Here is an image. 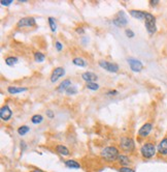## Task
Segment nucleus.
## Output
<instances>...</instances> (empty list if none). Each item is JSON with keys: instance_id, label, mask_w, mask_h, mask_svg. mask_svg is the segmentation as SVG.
<instances>
[{"instance_id": "nucleus-1", "label": "nucleus", "mask_w": 167, "mask_h": 172, "mask_svg": "<svg viewBox=\"0 0 167 172\" xmlns=\"http://www.w3.org/2000/svg\"><path fill=\"white\" fill-rule=\"evenodd\" d=\"M119 150H118L117 147L114 146H107L104 147L101 152V156L103 158L106 162H113L118 160V156H119Z\"/></svg>"}, {"instance_id": "nucleus-2", "label": "nucleus", "mask_w": 167, "mask_h": 172, "mask_svg": "<svg viewBox=\"0 0 167 172\" xmlns=\"http://www.w3.org/2000/svg\"><path fill=\"white\" fill-rule=\"evenodd\" d=\"M144 26L147 28L148 32L150 34H154L156 32V18H155L154 15H152L150 13L145 14V18H144Z\"/></svg>"}, {"instance_id": "nucleus-3", "label": "nucleus", "mask_w": 167, "mask_h": 172, "mask_svg": "<svg viewBox=\"0 0 167 172\" xmlns=\"http://www.w3.org/2000/svg\"><path fill=\"white\" fill-rule=\"evenodd\" d=\"M140 153L144 159H152L156 155V147H155L153 143L147 142L141 146Z\"/></svg>"}, {"instance_id": "nucleus-4", "label": "nucleus", "mask_w": 167, "mask_h": 172, "mask_svg": "<svg viewBox=\"0 0 167 172\" xmlns=\"http://www.w3.org/2000/svg\"><path fill=\"white\" fill-rule=\"evenodd\" d=\"M120 146L124 152H131L134 150V147H135V144H134V141H133L131 138H128V137H123L122 139L120 141Z\"/></svg>"}, {"instance_id": "nucleus-5", "label": "nucleus", "mask_w": 167, "mask_h": 172, "mask_svg": "<svg viewBox=\"0 0 167 172\" xmlns=\"http://www.w3.org/2000/svg\"><path fill=\"white\" fill-rule=\"evenodd\" d=\"M99 66L103 70L110 73H117L119 70V66L117 63L109 62V61H106V60H99Z\"/></svg>"}, {"instance_id": "nucleus-6", "label": "nucleus", "mask_w": 167, "mask_h": 172, "mask_svg": "<svg viewBox=\"0 0 167 172\" xmlns=\"http://www.w3.org/2000/svg\"><path fill=\"white\" fill-rule=\"evenodd\" d=\"M127 61H128V64H129L130 69H131L133 72L139 73L140 70H142V69H143V64L141 63V61L138 60V59H136V58L129 57L128 59H127Z\"/></svg>"}, {"instance_id": "nucleus-7", "label": "nucleus", "mask_w": 167, "mask_h": 172, "mask_svg": "<svg viewBox=\"0 0 167 172\" xmlns=\"http://www.w3.org/2000/svg\"><path fill=\"white\" fill-rule=\"evenodd\" d=\"M36 25V21L33 17H26L22 18L21 20H19L17 23L18 28H22V27H32Z\"/></svg>"}, {"instance_id": "nucleus-8", "label": "nucleus", "mask_w": 167, "mask_h": 172, "mask_svg": "<svg viewBox=\"0 0 167 172\" xmlns=\"http://www.w3.org/2000/svg\"><path fill=\"white\" fill-rule=\"evenodd\" d=\"M65 75V69L64 67H56V69L53 70L52 75H51V82L52 83H55L57 82L61 77H63Z\"/></svg>"}, {"instance_id": "nucleus-9", "label": "nucleus", "mask_w": 167, "mask_h": 172, "mask_svg": "<svg viewBox=\"0 0 167 172\" xmlns=\"http://www.w3.org/2000/svg\"><path fill=\"white\" fill-rule=\"evenodd\" d=\"M11 116H12V111L7 105L1 107V109H0V117H1L2 120L7 121L11 118Z\"/></svg>"}, {"instance_id": "nucleus-10", "label": "nucleus", "mask_w": 167, "mask_h": 172, "mask_svg": "<svg viewBox=\"0 0 167 172\" xmlns=\"http://www.w3.org/2000/svg\"><path fill=\"white\" fill-rule=\"evenodd\" d=\"M113 24L117 26H125L128 24V19H127L126 15L124 11H120L119 14H118V17L116 19L113 20Z\"/></svg>"}, {"instance_id": "nucleus-11", "label": "nucleus", "mask_w": 167, "mask_h": 172, "mask_svg": "<svg viewBox=\"0 0 167 172\" xmlns=\"http://www.w3.org/2000/svg\"><path fill=\"white\" fill-rule=\"evenodd\" d=\"M152 129H153V125H152V124H150V122H147V124H144L140 129H139L138 135L140 137H142V138L148 137V135H150L151 132H152Z\"/></svg>"}, {"instance_id": "nucleus-12", "label": "nucleus", "mask_w": 167, "mask_h": 172, "mask_svg": "<svg viewBox=\"0 0 167 172\" xmlns=\"http://www.w3.org/2000/svg\"><path fill=\"white\" fill-rule=\"evenodd\" d=\"M82 78L84 81H86L87 83H90V82H95L97 81L98 77L96 74L92 73V72H85L82 74Z\"/></svg>"}, {"instance_id": "nucleus-13", "label": "nucleus", "mask_w": 167, "mask_h": 172, "mask_svg": "<svg viewBox=\"0 0 167 172\" xmlns=\"http://www.w3.org/2000/svg\"><path fill=\"white\" fill-rule=\"evenodd\" d=\"M158 152L163 156L167 155V137L161 140V142L158 145Z\"/></svg>"}, {"instance_id": "nucleus-14", "label": "nucleus", "mask_w": 167, "mask_h": 172, "mask_svg": "<svg viewBox=\"0 0 167 172\" xmlns=\"http://www.w3.org/2000/svg\"><path fill=\"white\" fill-rule=\"evenodd\" d=\"M70 86H71V81L69 79H66V80H64L63 82L60 83V85L58 86L57 90L59 91V93H63V91H66Z\"/></svg>"}, {"instance_id": "nucleus-15", "label": "nucleus", "mask_w": 167, "mask_h": 172, "mask_svg": "<svg viewBox=\"0 0 167 172\" xmlns=\"http://www.w3.org/2000/svg\"><path fill=\"white\" fill-rule=\"evenodd\" d=\"M28 88L26 87H17V86H9L7 88L8 93L11 94H17V93H24V91H27Z\"/></svg>"}, {"instance_id": "nucleus-16", "label": "nucleus", "mask_w": 167, "mask_h": 172, "mask_svg": "<svg viewBox=\"0 0 167 172\" xmlns=\"http://www.w3.org/2000/svg\"><path fill=\"white\" fill-rule=\"evenodd\" d=\"M145 14H147V13L141 11H136V10L130 11V15H131V16L134 18V19H138V20H144Z\"/></svg>"}, {"instance_id": "nucleus-17", "label": "nucleus", "mask_w": 167, "mask_h": 172, "mask_svg": "<svg viewBox=\"0 0 167 172\" xmlns=\"http://www.w3.org/2000/svg\"><path fill=\"white\" fill-rule=\"evenodd\" d=\"M56 152H57L58 153H60V155L63 156H69V153H70L69 149L64 145H57L56 146Z\"/></svg>"}, {"instance_id": "nucleus-18", "label": "nucleus", "mask_w": 167, "mask_h": 172, "mask_svg": "<svg viewBox=\"0 0 167 172\" xmlns=\"http://www.w3.org/2000/svg\"><path fill=\"white\" fill-rule=\"evenodd\" d=\"M65 166L69 169H79L80 168L79 163H77L76 161H74V160H66V161H65Z\"/></svg>"}, {"instance_id": "nucleus-19", "label": "nucleus", "mask_w": 167, "mask_h": 172, "mask_svg": "<svg viewBox=\"0 0 167 172\" xmlns=\"http://www.w3.org/2000/svg\"><path fill=\"white\" fill-rule=\"evenodd\" d=\"M72 63L74 64V66H87V62H86V60L84 59V58L82 57H75V58H73V60H72Z\"/></svg>"}, {"instance_id": "nucleus-20", "label": "nucleus", "mask_w": 167, "mask_h": 172, "mask_svg": "<svg viewBox=\"0 0 167 172\" xmlns=\"http://www.w3.org/2000/svg\"><path fill=\"white\" fill-rule=\"evenodd\" d=\"M118 162L120 163L121 165H123L124 167H125L126 165H128L130 163V160L127 156L125 155H120L119 156H118Z\"/></svg>"}, {"instance_id": "nucleus-21", "label": "nucleus", "mask_w": 167, "mask_h": 172, "mask_svg": "<svg viewBox=\"0 0 167 172\" xmlns=\"http://www.w3.org/2000/svg\"><path fill=\"white\" fill-rule=\"evenodd\" d=\"M18 58L17 57H14V56H9V57H6L5 58V63L7 64L8 66H14L15 64L18 63Z\"/></svg>"}, {"instance_id": "nucleus-22", "label": "nucleus", "mask_w": 167, "mask_h": 172, "mask_svg": "<svg viewBox=\"0 0 167 172\" xmlns=\"http://www.w3.org/2000/svg\"><path fill=\"white\" fill-rule=\"evenodd\" d=\"M34 59H35L36 62H43L45 59V56L41 52H35L34 53Z\"/></svg>"}, {"instance_id": "nucleus-23", "label": "nucleus", "mask_w": 167, "mask_h": 172, "mask_svg": "<svg viewBox=\"0 0 167 172\" xmlns=\"http://www.w3.org/2000/svg\"><path fill=\"white\" fill-rule=\"evenodd\" d=\"M42 120H43V117H42L41 115H39V114L33 115L32 118H31V121H32L34 124H41Z\"/></svg>"}, {"instance_id": "nucleus-24", "label": "nucleus", "mask_w": 167, "mask_h": 172, "mask_svg": "<svg viewBox=\"0 0 167 172\" xmlns=\"http://www.w3.org/2000/svg\"><path fill=\"white\" fill-rule=\"evenodd\" d=\"M28 132H30V128L28 127V125H22V127L18 129V133H19V135H21V136L26 135Z\"/></svg>"}, {"instance_id": "nucleus-25", "label": "nucleus", "mask_w": 167, "mask_h": 172, "mask_svg": "<svg viewBox=\"0 0 167 172\" xmlns=\"http://www.w3.org/2000/svg\"><path fill=\"white\" fill-rule=\"evenodd\" d=\"M87 88L90 90H98L99 89V85L97 84L96 82H90V83H87Z\"/></svg>"}, {"instance_id": "nucleus-26", "label": "nucleus", "mask_w": 167, "mask_h": 172, "mask_svg": "<svg viewBox=\"0 0 167 172\" xmlns=\"http://www.w3.org/2000/svg\"><path fill=\"white\" fill-rule=\"evenodd\" d=\"M49 27H51V30L53 32H55L57 30V25H56V22H55V19L53 17H49Z\"/></svg>"}, {"instance_id": "nucleus-27", "label": "nucleus", "mask_w": 167, "mask_h": 172, "mask_svg": "<svg viewBox=\"0 0 167 172\" xmlns=\"http://www.w3.org/2000/svg\"><path fill=\"white\" fill-rule=\"evenodd\" d=\"M66 93L68 94V96H73V94H76V93H77V88H76V86L71 85L70 87L66 90Z\"/></svg>"}, {"instance_id": "nucleus-28", "label": "nucleus", "mask_w": 167, "mask_h": 172, "mask_svg": "<svg viewBox=\"0 0 167 172\" xmlns=\"http://www.w3.org/2000/svg\"><path fill=\"white\" fill-rule=\"evenodd\" d=\"M120 172H135V170L133 168H130V167H127V166H125V167H122L120 168Z\"/></svg>"}, {"instance_id": "nucleus-29", "label": "nucleus", "mask_w": 167, "mask_h": 172, "mask_svg": "<svg viewBox=\"0 0 167 172\" xmlns=\"http://www.w3.org/2000/svg\"><path fill=\"white\" fill-rule=\"evenodd\" d=\"M125 33H126V35H127V38H132L133 36H134V32L132 31L131 29H126L125 30Z\"/></svg>"}, {"instance_id": "nucleus-30", "label": "nucleus", "mask_w": 167, "mask_h": 172, "mask_svg": "<svg viewBox=\"0 0 167 172\" xmlns=\"http://www.w3.org/2000/svg\"><path fill=\"white\" fill-rule=\"evenodd\" d=\"M12 2H14L12 0H1L0 3H1V5H4V7H8V5H11Z\"/></svg>"}, {"instance_id": "nucleus-31", "label": "nucleus", "mask_w": 167, "mask_h": 172, "mask_svg": "<svg viewBox=\"0 0 167 172\" xmlns=\"http://www.w3.org/2000/svg\"><path fill=\"white\" fill-rule=\"evenodd\" d=\"M55 46H56V49H57L58 52H60L62 49H63V46H62V44L60 42H56L55 43Z\"/></svg>"}, {"instance_id": "nucleus-32", "label": "nucleus", "mask_w": 167, "mask_h": 172, "mask_svg": "<svg viewBox=\"0 0 167 172\" xmlns=\"http://www.w3.org/2000/svg\"><path fill=\"white\" fill-rule=\"evenodd\" d=\"M46 116H48L49 118H54V116H55V114H54V112L52 111V110H46Z\"/></svg>"}, {"instance_id": "nucleus-33", "label": "nucleus", "mask_w": 167, "mask_h": 172, "mask_svg": "<svg viewBox=\"0 0 167 172\" xmlns=\"http://www.w3.org/2000/svg\"><path fill=\"white\" fill-rule=\"evenodd\" d=\"M76 33H79V34H85V29L82 28V27H79V28L75 29Z\"/></svg>"}, {"instance_id": "nucleus-34", "label": "nucleus", "mask_w": 167, "mask_h": 172, "mask_svg": "<svg viewBox=\"0 0 167 172\" xmlns=\"http://www.w3.org/2000/svg\"><path fill=\"white\" fill-rule=\"evenodd\" d=\"M108 96H116V94H118V91L117 90H110L107 93Z\"/></svg>"}, {"instance_id": "nucleus-35", "label": "nucleus", "mask_w": 167, "mask_h": 172, "mask_svg": "<svg viewBox=\"0 0 167 172\" xmlns=\"http://www.w3.org/2000/svg\"><path fill=\"white\" fill-rule=\"evenodd\" d=\"M151 5H157L159 3V0H151Z\"/></svg>"}, {"instance_id": "nucleus-36", "label": "nucleus", "mask_w": 167, "mask_h": 172, "mask_svg": "<svg viewBox=\"0 0 167 172\" xmlns=\"http://www.w3.org/2000/svg\"><path fill=\"white\" fill-rule=\"evenodd\" d=\"M32 172H43V171H41L40 169H35V170H33Z\"/></svg>"}, {"instance_id": "nucleus-37", "label": "nucleus", "mask_w": 167, "mask_h": 172, "mask_svg": "<svg viewBox=\"0 0 167 172\" xmlns=\"http://www.w3.org/2000/svg\"><path fill=\"white\" fill-rule=\"evenodd\" d=\"M19 2H27V0H19Z\"/></svg>"}]
</instances>
